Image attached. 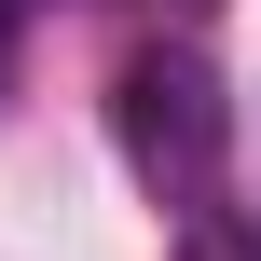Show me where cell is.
Segmentation results:
<instances>
[{
    "label": "cell",
    "instance_id": "obj_1",
    "mask_svg": "<svg viewBox=\"0 0 261 261\" xmlns=\"http://www.w3.org/2000/svg\"><path fill=\"white\" fill-rule=\"evenodd\" d=\"M110 124H124V165H138L151 193H220L234 110H220V69H206V55H138L124 96H110Z\"/></svg>",
    "mask_w": 261,
    "mask_h": 261
}]
</instances>
